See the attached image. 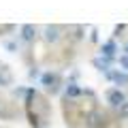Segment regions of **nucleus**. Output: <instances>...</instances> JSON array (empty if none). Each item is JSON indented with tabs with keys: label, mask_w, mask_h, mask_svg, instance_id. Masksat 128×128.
Listing matches in <instances>:
<instances>
[{
	"label": "nucleus",
	"mask_w": 128,
	"mask_h": 128,
	"mask_svg": "<svg viewBox=\"0 0 128 128\" xmlns=\"http://www.w3.org/2000/svg\"><path fill=\"white\" fill-rule=\"evenodd\" d=\"M120 118H122V120H128V100L120 105Z\"/></svg>",
	"instance_id": "obj_6"
},
{
	"label": "nucleus",
	"mask_w": 128,
	"mask_h": 128,
	"mask_svg": "<svg viewBox=\"0 0 128 128\" xmlns=\"http://www.w3.org/2000/svg\"><path fill=\"white\" fill-rule=\"evenodd\" d=\"M22 32H24V38H26V41H30V38L34 36V28H32V26H24Z\"/></svg>",
	"instance_id": "obj_4"
},
{
	"label": "nucleus",
	"mask_w": 128,
	"mask_h": 128,
	"mask_svg": "<svg viewBox=\"0 0 128 128\" xmlns=\"http://www.w3.org/2000/svg\"><path fill=\"white\" fill-rule=\"evenodd\" d=\"M66 94H68V96H77L79 94V88L77 86H68V88H66Z\"/></svg>",
	"instance_id": "obj_8"
},
{
	"label": "nucleus",
	"mask_w": 128,
	"mask_h": 128,
	"mask_svg": "<svg viewBox=\"0 0 128 128\" xmlns=\"http://www.w3.org/2000/svg\"><path fill=\"white\" fill-rule=\"evenodd\" d=\"M126 51H128V45H126Z\"/></svg>",
	"instance_id": "obj_10"
},
{
	"label": "nucleus",
	"mask_w": 128,
	"mask_h": 128,
	"mask_svg": "<svg viewBox=\"0 0 128 128\" xmlns=\"http://www.w3.org/2000/svg\"><path fill=\"white\" fill-rule=\"evenodd\" d=\"M111 77H113L118 83H122V86H124V83H128V75L126 73H113Z\"/></svg>",
	"instance_id": "obj_3"
},
{
	"label": "nucleus",
	"mask_w": 128,
	"mask_h": 128,
	"mask_svg": "<svg viewBox=\"0 0 128 128\" xmlns=\"http://www.w3.org/2000/svg\"><path fill=\"white\" fill-rule=\"evenodd\" d=\"M43 83H45V86H49V88H51V83H56V75H51V73L43 75Z\"/></svg>",
	"instance_id": "obj_7"
},
{
	"label": "nucleus",
	"mask_w": 128,
	"mask_h": 128,
	"mask_svg": "<svg viewBox=\"0 0 128 128\" xmlns=\"http://www.w3.org/2000/svg\"><path fill=\"white\" fill-rule=\"evenodd\" d=\"M47 41H58V28L56 26L47 28Z\"/></svg>",
	"instance_id": "obj_2"
},
{
	"label": "nucleus",
	"mask_w": 128,
	"mask_h": 128,
	"mask_svg": "<svg viewBox=\"0 0 128 128\" xmlns=\"http://www.w3.org/2000/svg\"><path fill=\"white\" fill-rule=\"evenodd\" d=\"M120 64H122L124 68L128 70V56H122V58H120Z\"/></svg>",
	"instance_id": "obj_9"
},
{
	"label": "nucleus",
	"mask_w": 128,
	"mask_h": 128,
	"mask_svg": "<svg viewBox=\"0 0 128 128\" xmlns=\"http://www.w3.org/2000/svg\"><path fill=\"white\" fill-rule=\"evenodd\" d=\"M113 51H115L113 43H105V45H102V54H105V56H113Z\"/></svg>",
	"instance_id": "obj_5"
},
{
	"label": "nucleus",
	"mask_w": 128,
	"mask_h": 128,
	"mask_svg": "<svg viewBox=\"0 0 128 128\" xmlns=\"http://www.w3.org/2000/svg\"><path fill=\"white\" fill-rule=\"evenodd\" d=\"M107 100H109L113 107H120L122 102H126V96H124L122 90H111L109 94H107Z\"/></svg>",
	"instance_id": "obj_1"
}]
</instances>
